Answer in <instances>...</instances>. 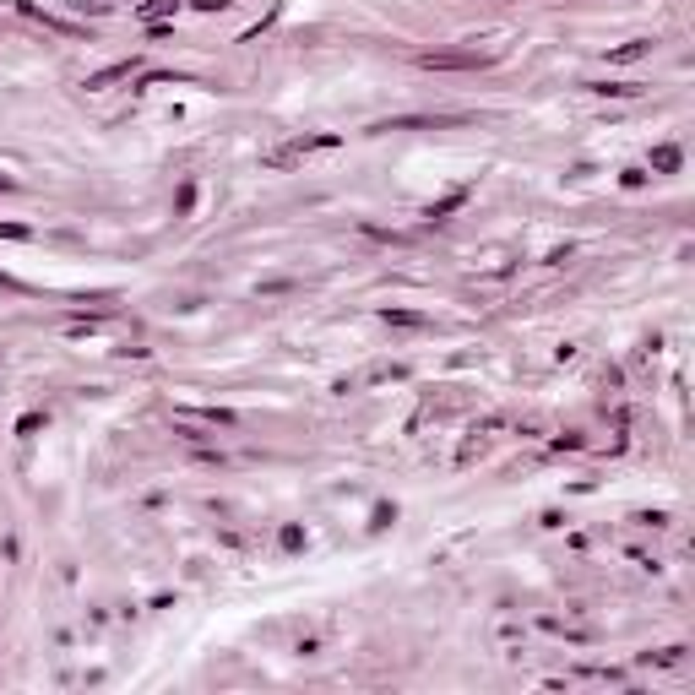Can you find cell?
I'll list each match as a JSON object with an SVG mask.
<instances>
[{
  "instance_id": "cell-1",
  "label": "cell",
  "mask_w": 695,
  "mask_h": 695,
  "mask_svg": "<svg viewBox=\"0 0 695 695\" xmlns=\"http://www.w3.org/2000/svg\"><path fill=\"white\" fill-rule=\"evenodd\" d=\"M418 65H430V71H451V65H484V55H418Z\"/></svg>"
},
{
  "instance_id": "cell-2",
  "label": "cell",
  "mask_w": 695,
  "mask_h": 695,
  "mask_svg": "<svg viewBox=\"0 0 695 695\" xmlns=\"http://www.w3.org/2000/svg\"><path fill=\"white\" fill-rule=\"evenodd\" d=\"M120 77H131V60H125V65H109V71H98V77H87V87H109V82H120Z\"/></svg>"
}]
</instances>
